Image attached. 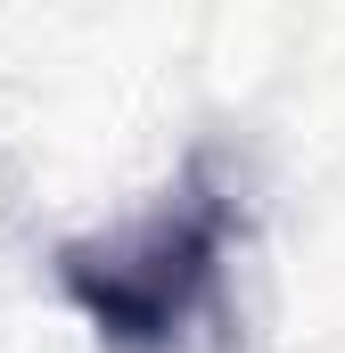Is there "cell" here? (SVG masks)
Here are the masks:
<instances>
[{"label":"cell","instance_id":"cell-1","mask_svg":"<svg viewBox=\"0 0 345 353\" xmlns=\"http://www.w3.org/2000/svg\"><path fill=\"white\" fill-rule=\"evenodd\" d=\"M247 222H255L247 157L197 140L132 214L66 239L50 255V279L107 353H206L230 345L239 321Z\"/></svg>","mask_w":345,"mask_h":353}]
</instances>
